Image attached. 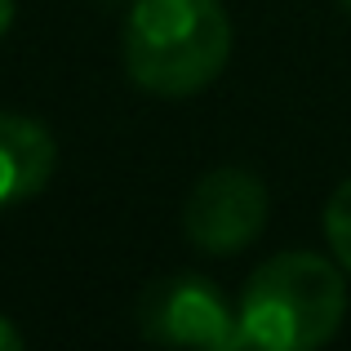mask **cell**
Wrapping results in <instances>:
<instances>
[{
    "instance_id": "cell-1",
    "label": "cell",
    "mask_w": 351,
    "mask_h": 351,
    "mask_svg": "<svg viewBox=\"0 0 351 351\" xmlns=\"http://www.w3.org/2000/svg\"><path fill=\"white\" fill-rule=\"evenodd\" d=\"M232 53V18L218 0H134L125 18V67L156 98L200 94Z\"/></svg>"
},
{
    "instance_id": "cell-2",
    "label": "cell",
    "mask_w": 351,
    "mask_h": 351,
    "mask_svg": "<svg viewBox=\"0 0 351 351\" xmlns=\"http://www.w3.org/2000/svg\"><path fill=\"white\" fill-rule=\"evenodd\" d=\"M347 316V280L329 258L289 249L249 276L236 307L240 347L311 351L338 334Z\"/></svg>"
},
{
    "instance_id": "cell-3",
    "label": "cell",
    "mask_w": 351,
    "mask_h": 351,
    "mask_svg": "<svg viewBox=\"0 0 351 351\" xmlns=\"http://www.w3.org/2000/svg\"><path fill=\"white\" fill-rule=\"evenodd\" d=\"M267 227V187L249 169H214L191 187L182 232L200 254H240Z\"/></svg>"
},
{
    "instance_id": "cell-4",
    "label": "cell",
    "mask_w": 351,
    "mask_h": 351,
    "mask_svg": "<svg viewBox=\"0 0 351 351\" xmlns=\"http://www.w3.org/2000/svg\"><path fill=\"white\" fill-rule=\"evenodd\" d=\"M143 334L165 347H209V351H236L240 325L227 298L205 276H169L156 280L143 293Z\"/></svg>"
},
{
    "instance_id": "cell-5",
    "label": "cell",
    "mask_w": 351,
    "mask_h": 351,
    "mask_svg": "<svg viewBox=\"0 0 351 351\" xmlns=\"http://www.w3.org/2000/svg\"><path fill=\"white\" fill-rule=\"evenodd\" d=\"M53 165H58V147L40 120L0 112V209L45 191Z\"/></svg>"
},
{
    "instance_id": "cell-6",
    "label": "cell",
    "mask_w": 351,
    "mask_h": 351,
    "mask_svg": "<svg viewBox=\"0 0 351 351\" xmlns=\"http://www.w3.org/2000/svg\"><path fill=\"white\" fill-rule=\"evenodd\" d=\"M325 236H329V249H334L338 267L351 276V178L338 182V191L325 205Z\"/></svg>"
},
{
    "instance_id": "cell-7",
    "label": "cell",
    "mask_w": 351,
    "mask_h": 351,
    "mask_svg": "<svg viewBox=\"0 0 351 351\" xmlns=\"http://www.w3.org/2000/svg\"><path fill=\"white\" fill-rule=\"evenodd\" d=\"M18 347H23V334H18V329L0 316V351H18Z\"/></svg>"
},
{
    "instance_id": "cell-8",
    "label": "cell",
    "mask_w": 351,
    "mask_h": 351,
    "mask_svg": "<svg viewBox=\"0 0 351 351\" xmlns=\"http://www.w3.org/2000/svg\"><path fill=\"white\" fill-rule=\"evenodd\" d=\"M9 23H14V0H0V40H5Z\"/></svg>"
},
{
    "instance_id": "cell-9",
    "label": "cell",
    "mask_w": 351,
    "mask_h": 351,
    "mask_svg": "<svg viewBox=\"0 0 351 351\" xmlns=\"http://www.w3.org/2000/svg\"><path fill=\"white\" fill-rule=\"evenodd\" d=\"M343 5H347V9H351V0H343Z\"/></svg>"
}]
</instances>
